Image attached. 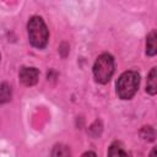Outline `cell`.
Returning <instances> with one entry per match:
<instances>
[{
  "instance_id": "obj_11",
  "label": "cell",
  "mask_w": 157,
  "mask_h": 157,
  "mask_svg": "<svg viewBox=\"0 0 157 157\" xmlns=\"http://www.w3.org/2000/svg\"><path fill=\"white\" fill-rule=\"evenodd\" d=\"M87 155H92V156H96V153H94V152H85V153H83V156H87Z\"/></svg>"
},
{
  "instance_id": "obj_7",
  "label": "cell",
  "mask_w": 157,
  "mask_h": 157,
  "mask_svg": "<svg viewBox=\"0 0 157 157\" xmlns=\"http://www.w3.org/2000/svg\"><path fill=\"white\" fill-rule=\"evenodd\" d=\"M12 96V90L11 86L7 83H1L0 85V103H7L11 99Z\"/></svg>"
},
{
  "instance_id": "obj_9",
  "label": "cell",
  "mask_w": 157,
  "mask_h": 157,
  "mask_svg": "<svg viewBox=\"0 0 157 157\" xmlns=\"http://www.w3.org/2000/svg\"><path fill=\"white\" fill-rule=\"evenodd\" d=\"M141 136L145 140L148 141H153L155 140V130L151 126H144V129L141 130Z\"/></svg>"
},
{
  "instance_id": "obj_6",
  "label": "cell",
  "mask_w": 157,
  "mask_h": 157,
  "mask_svg": "<svg viewBox=\"0 0 157 157\" xmlns=\"http://www.w3.org/2000/svg\"><path fill=\"white\" fill-rule=\"evenodd\" d=\"M156 39H157V34L156 31H152L147 38H146V54L150 56L156 55L157 53V44H156Z\"/></svg>"
},
{
  "instance_id": "obj_3",
  "label": "cell",
  "mask_w": 157,
  "mask_h": 157,
  "mask_svg": "<svg viewBox=\"0 0 157 157\" xmlns=\"http://www.w3.org/2000/svg\"><path fill=\"white\" fill-rule=\"evenodd\" d=\"M114 72V59L110 54H101L93 65V76L98 83H107Z\"/></svg>"
},
{
  "instance_id": "obj_10",
  "label": "cell",
  "mask_w": 157,
  "mask_h": 157,
  "mask_svg": "<svg viewBox=\"0 0 157 157\" xmlns=\"http://www.w3.org/2000/svg\"><path fill=\"white\" fill-rule=\"evenodd\" d=\"M52 155H53V156H69V155H70V150H69V147H66V146L58 145V146L54 147Z\"/></svg>"
},
{
  "instance_id": "obj_5",
  "label": "cell",
  "mask_w": 157,
  "mask_h": 157,
  "mask_svg": "<svg viewBox=\"0 0 157 157\" xmlns=\"http://www.w3.org/2000/svg\"><path fill=\"white\" fill-rule=\"evenodd\" d=\"M146 91L153 96L156 94L157 92V69L156 67H152L150 74H148V77H147V85H146Z\"/></svg>"
},
{
  "instance_id": "obj_8",
  "label": "cell",
  "mask_w": 157,
  "mask_h": 157,
  "mask_svg": "<svg viewBox=\"0 0 157 157\" xmlns=\"http://www.w3.org/2000/svg\"><path fill=\"white\" fill-rule=\"evenodd\" d=\"M108 155L109 156H128V152L124 151L120 142H114L110 145V147L108 150Z\"/></svg>"
},
{
  "instance_id": "obj_2",
  "label": "cell",
  "mask_w": 157,
  "mask_h": 157,
  "mask_svg": "<svg viewBox=\"0 0 157 157\" xmlns=\"http://www.w3.org/2000/svg\"><path fill=\"white\" fill-rule=\"evenodd\" d=\"M140 75L136 71H125L117 81V93L121 99H130L139 88Z\"/></svg>"
},
{
  "instance_id": "obj_4",
  "label": "cell",
  "mask_w": 157,
  "mask_h": 157,
  "mask_svg": "<svg viewBox=\"0 0 157 157\" xmlns=\"http://www.w3.org/2000/svg\"><path fill=\"white\" fill-rule=\"evenodd\" d=\"M18 77H20V81H21L25 86H33V85H36L37 81H38L39 71H38L36 67H27V66H23V67L20 70Z\"/></svg>"
},
{
  "instance_id": "obj_1",
  "label": "cell",
  "mask_w": 157,
  "mask_h": 157,
  "mask_svg": "<svg viewBox=\"0 0 157 157\" xmlns=\"http://www.w3.org/2000/svg\"><path fill=\"white\" fill-rule=\"evenodd\" d=\"M27 32H28L29 43L34 48L42 49L47 45L48 38H49V32H48V28L42 17H39V16L31 17V20L28 21V25H27Z\"/></svg>"
}]
</instances>
